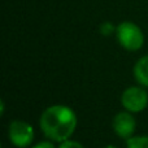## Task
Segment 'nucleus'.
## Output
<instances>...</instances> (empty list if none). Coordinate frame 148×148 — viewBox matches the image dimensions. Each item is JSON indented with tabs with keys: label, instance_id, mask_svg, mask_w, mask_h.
<instances>
[{
	"label": "nucleus",
	"instance_id": "1",
	"mask_svg": "<svg viewBox=\"0 0 148 148\" xmlns=\"http://www.w3.org/2000/svg\"><path fill=\"white\" fill-rule=\"evenodd\" d=\"M43 134L49 140L61 143L73 135L77 127V116L70 107L62 104L46 108L39 121Z\"/></svg>",
	"mask_w": 148,
	"mask_h": 148
},
{
	"label": "nucleus",
	"instance_id": "2",
	"mask_svg": "<svg viewBox=\"0 0 148 148\" xmlns=\"http://www.w3.org/2000/svg\"><path fill=\"white\" fill-rule=\"evenodd\" d=\"M116 35H117L118 43L127 51H139L143 47L144 35L138 25L130 21L121 22L116 27Z\"/></svg>",
	"mask_w": 148,
	"mask_h": 148
},
{
	"label": "nucleus",
	"instance_id": "3",
	"mask_svg": "<svg viewBox=\"0 0 148 148\" xmlns=\"http://www.w3.org/2000/svg\"><path fill=\"white\" fill-rule=\"evenodd\" d=\"M8 138L13 146L18 148H26L34 139V129L29 122L22 120H14L9 123Z\"/></svg>",
	"mask_w": 148,
	"mask_h": 148
},
{
	"label": "nucleus",
	"instance_id": "4",
	"mask_svg": "<svg viewBox=\"0 0 148 148\" xmlns=\"http://www.w3.org/2000/svg\"><path fill=\"white\" fill-rule=\"evenodd\" d=\"M121 104L126 110L131 113H139L147 107L148 94L146 90L138 86L126 88L121 95Z\"/></svg>",
	"mask_w": 148,
	"mask_h": 148
},
{
	"label": "nucleus",
	"instance_id": "5",
	"mask_svg": "<svg viewBox=\"0 0 148 148\" xmlns=\"http://www.w3.org/2000/svg\"><path fill=\"white\" fill-rule=\"evenodd\" d=\"M136 122L135 118L133 117L131 112L126 110V112H120L114 116L113 118V130L120 138L126 139L131 138L135 131Z\"/></svg>",
	"mask_w": 148,
	"mask_h": 148
},
{
	"label": "nucleus",
	"instance_id": "6",
	"mask_svg": "<svg viewBox=\"0 0 148 148\" xmlns=\"http://www.w3.org/2000/svg\"><path fill=\"white\" fill-rule=\"evenodd\" d=\"M134 77L136 82L144 87H148V55L140 57L134 65Z\"/></svg>",
	"mask_w": 148,
	"mask_h": 148
},
{
	"label": "nucleus",
	"instance_id": "7",
	"mask_svg": "<svg viewBox=\"0 0 148 148\" xmlns=\"http://www.w3.org/2000/svg\"><path fill=\"white\" fill-rule=\"evenodd\" d=\"M126 148H148V136L136 135L126 140Z\"/></svg>",
	"mask_w": 148,
	"mask_h": 148
},
{
	"label": "nucleus",
	"instance_id": "8",
	"mask_svg": "<svg viewBox=\"0 0 148 148\" xmlns=\"http://www.w3.org/2000/svg\"><path fill=\"white\" fill-rule=\"evenodd\" d=\"M113 31H114V26H113V23L104 22V23H101V25H100V34H103L104 36L112 35Z\"/></svg>",
	"mask_w": 148,
	"mask_h": 148
},
{
	"label": "nucleus",
	"instance_id": "9",
	"mask_svg": "<svg viewBox=\"0 0 148 148\" xmlns=\"http://www.w3.org/2000/svg\"><path fill=\"white\" fill-rule=\"evenodd\" d=\"M59 148H84L82 146L79 142H75V140H70V139H68V140H64L60 143Z\"/></svg>",
	"mask_w": 148,
	"mask_h": 148
},
{
	"label": "nucleus",
	"instance_id": "10",
	"mask_svg": "<svg viewBox=\"0 0 148 148\" xmlns=\"http://www.w3.org/2000/svg\"><path fill=\"white\" fill-rule=\"evenodd\" d=\"M33 148H55V146L49 140H42L39 143H36L35 146H33Z\"/></svg>",
	"mask_w": 148,
	"mask_h": 148
},
{
	"label": "nucleus",
	"instance_id": "11",
	"mask_svg": "<svg viewBox=\"0 0 148 148\" xmlns=\"http://www.w3.org/2000/svg\"><path fill=\"white\" fill-rule=\"evenodd\" d=\"M4 110H5V105H4V101L1 100V114H4Z\"/></svg>",
	"mask_w": 148,
	"mask_h": 148
},
{
	"label": "nucleus",
	"instance_id": "12",
	"mask_svg": "<svg viewBox=\"0 0 148 148\" xmlns=\"http://www.w3.org/2000/svg\"><path fill=\"white\" fill-rule=\"evenodd\" d=\"M104 148H117V147H114V146H105Z\"/></svg>",
	"mask_w": 148,
	"mask_h": 148
}]
</instances>
